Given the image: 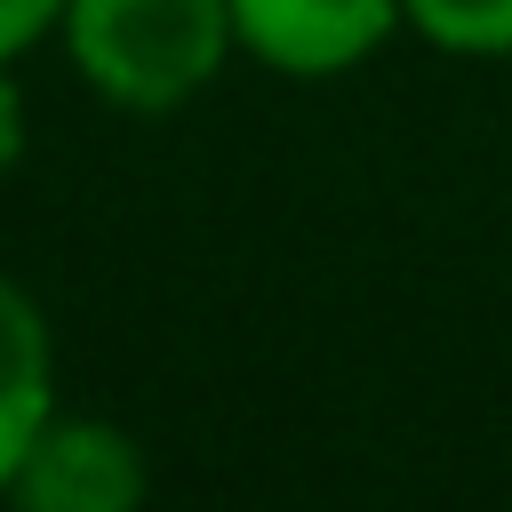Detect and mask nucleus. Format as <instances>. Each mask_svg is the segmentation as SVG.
Returning <instances> with one entry per match:
<instances>
[{"instance_id": "1", "label": "nucleus", "mask_w": 512, "mask_h": 512, "mask_svg": "<svg viewBox=\"0 0 512 512\" xmlns=\"http://www.w3.org/2000/svg\"><path fill=\"white\" fill-rule=\"evenodd\" d=\"M64 48L104 104L168 112L224 72L240 24L232 0H64Z\"/></svg>"}, {"instance_id": "2", "label": "nucleus", "mask_w": 512, "mask_h": 512, "mask_svg": "<svg viewBox=\"0 0 512 512\" xmlns=\"http://www.w3.org/2000/svg\"><path fill=\"white\" fill-rule=\"evenodd\" d=\"M144 448L104 416H48L8 496L16 512H144Z\"/></svg>"}, {"instance_id": "3", "label": "nucleus", "mask_w": 512, "mask_h": 512, "mask_svg": "<svg viewBox=\"0 0 512 512\" xmlns=\"http://www.w3.org/2000/svg\"><path fill=\"white\" fill-rule=\"evenodd\" d=\"M240 48L288 80H336L360 56L384 48L392 24H408L400 0H232Z\"/></svg>"}, {"instance_id": "4", "label": "nucleus", "mask_w": 512, "mask_h": 512, "mask_svg": "<svg viewBox=\"0 0 512 512\" xmlns=\"http://www.w3.org/2000/svg\"><path fill=\"white\" fill-rule=\"evenodd\" d=\"M48 416H56V344H48L40 304L0 272V488L16 480Z\"/></svg>"}, {"instance_id": "5", "label": "nucleus", "mask_w": 512, "mask_h": 512, "mask_svg": "<svg viewBox=\"0 0 512 512\" xmlns=\"http://www.w3.org/2000/svg\"><path fill=\"white\" fill-rule=\"evenodd\" d=\"M400 8L448 56H512V0H400Z\"/></svg>"}, {"instance_id": "6", "label": "nucleus", "mask_w": 512, "mask_h": 512, "mask_svg": "<svg viewBox=\"0 0 512 512\" xmlns=\"http://www.w3.org/2000/svg\"><path fill=\"white\" fill-rule=\"evenodd\" d=\"M56 24H64V0H0V64H16Z\"/></svg>"}, {"instance_id": "7", "label": "nucleus", "mask_w": 512, "mask_h": 512, "mask_svg": "<svg viewBox=\"0 0 512 512\" xmlns=\"http://www.w3.org/2000/svg\"><path fill=\"white\" fill-rule=\"evenodd\" d=\"M24 160V88H16V72L0 64V176Z\"/></svg>"}]
</instances>
